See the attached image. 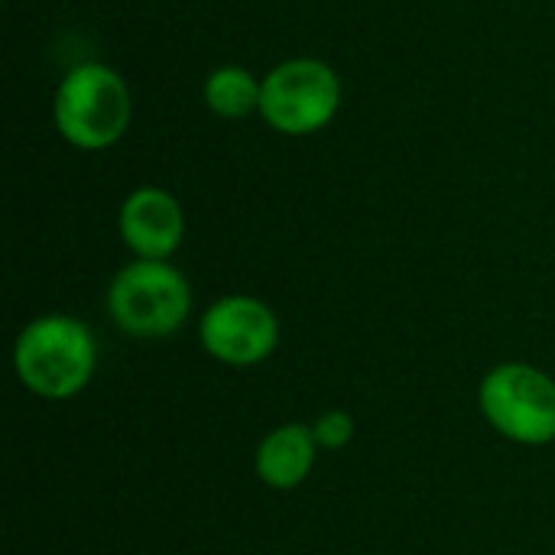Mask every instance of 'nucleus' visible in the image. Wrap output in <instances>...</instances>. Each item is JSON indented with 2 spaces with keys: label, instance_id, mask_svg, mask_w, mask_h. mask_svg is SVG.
<instances>
[{
  "label": "nucleus",
  "instance_id": "obj_1",
  "mask_svg": "<svg viewBox=\"0 0 555 555\" xmlns=\"http://www.w3.org/2000/svg\"><path fill=\"white\" fill-rule=\"evenodd\" d=\"M52 120L68 146L81 153L107 150L130 130V85L117 68L104 62H81L59 81L52 98Z\"/></svg>",
  "mask_w": 555,
  "mask_h": 555
},
{
  "label": "nucleus",
  "instance_id": "obj_2",
  "mask_svg": "<svg viewBox=\"0 0 555 555\" xmlns=\"http://www.w3.org/2000/svg\"><path fill=\"white\" fill-rule=\"evenodd\" d=\"M94 367V335L72 315H39L13 345V371L20 384L42 400H72L88 387Z\"/></svg>",
  "mask_w": 555,
  "mask_h": 555
},
{
  "label": "nucleus",
  "instance_id": "obj_3",
  "mask_svg": "<svg viewBox=\"0 0 555 555\" xmlns=\"http://www.w3.org/2000/svg\"><path fill=\"white\" fill-rule=\"evenodd\" d=\"M107 312L124 335L166 338L192 312V289L169 260H133L107 286Z\"/></svg>",
  "mask_w": 555,
  "mask_h": 555
},
{
  "label": "nucleus",
  "instance_id": "obj_4",
  "mask_svg": "<svg viewBox=\"0 0 555 555\" xmlns=\"http://www.w3.org/2000/svg\"><path fill=\"white\" fill-rule=\"evenodd\" d=\"M341 107L338 72L312 55H296L263 75L260 117L283 137H309L325 130Z\"/></svg>",
  "mask_w": 555,
  "mask_h": 555
},
{
  "label": "nucleus",
  "instance_id": "obj_5",
  "mask_svg": "<svg viewBox=\"0 0 555 555\" xmlns=\"http://www.w3.org/2000/svg\"><path fill=\"white\" fill-rule=\"evenodd\" d=\"M485 420L511 442L546 446L555 439V380L533 364H501L478 390Z\"/></svg>",
  "mask_w": 555,
  "mask_h": 555
},
{
  "label": "nucleus",
  "instance_id": "obj_6",
  "mask_svg": "<svg viewBox=\"0 0 555 555\" xmlns=\"http://www.w3.org/2000/svg\"><path fill=\"white\" fill-rule=\"evenodd\" d=\"M202 348L228 367H254L280 345L273 309L254 296H221L198 322Z\"/></svg>",
  "mask_w": 555,
  "mask_h": 555
},
{
  "label": "nucleus",
  "instance_id": "obj_7",
  "mask_svg": "<svg viewBox=\"0 0 555 555\" xmlns=\"http://www.w3.org/2000/svg\"><path fill=\"white\" fill-rule=\"evenodd\" d=\"M117 231L137 260H169L185 237V211L172 192L140 185L124 198Z\"/></svg>",
  "mask_w": 555,
  "mask_h": 555
},
{
  "label": "nucleus",
  "instance_id": "obj_8",
  "mask_svg": "<svg viewBox=\"0 0 555 555\" xmlns=\"http://www.w3.org/2000/svg\"><path fill=\"white\" fill-rule=\"evenodd\" d=\"M315 455H319V442H315L312 429L302 426V423H289V426L273 429L260 442L254 468H257V478L267 488L293 491L309 478V472L315 465Z\"/></svg>",
  "mask_w": 555,
  "mask_h": 555
},
{
  "label": "nucleus",
  "instance_id": "obj_9",
  "mask_svg": "<svg viewBox=\"0 0 555 555\" xmlns=\"http://www.w3.org/2000/svg\"><path fill=\"white\" fill-rule=\"evenodd\" d=\"M260 91L263 78H257L244 65H218L215 72H208L202 88L208 111L224 120H244L260 111Z\"/></svg>",
  "mask_w": 555,
  "mask_h": 555
},
{
  "label": "nucleus",
  "instance_id": "obj_10",
  "mask_svg": "<svg viewBox=\"0 0 555 555\" xmlns=\"http://www.w3.org/2000/svg\"><path fill=\"white\" fill-rule=\"evenodd\" d=\"M312 436H315L319 449L338 452V449H345V446L354 439V420H351V413H345V410H328V413H322V416L312 423Z\"/></svg>",
  "mask_w": 555,
  "mask_h": 555
}]
</instances>
